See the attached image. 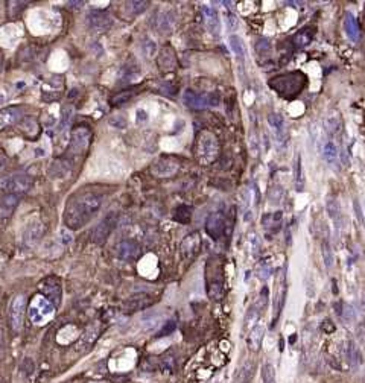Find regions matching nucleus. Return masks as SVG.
<instances>
[{
    "label": "nucleus",
    "instance_id": "nucleus-55",
    "mask_svg": "<svg viewBox=\"0 0 365 383\" xmlns=\"http://www.w3.org/2000/svg\"><path fill=\"white\" fill-rule=\"evenodd\" d=\"M2 67H4V55L0 53V72H2Z\"/></svg>",
    "mask_w": 365,
    "mask_h": 383
},
{
    "label": "nucleus",
    "instance_id": "nucleus-39",
    "mask_svg": "<svg viewBox=\"0 0 365 383\" xmlns=\"http://www.w3.org/2000/svg\"><path fill=\"white\" fill-rule=\"evenodd\" d=\"M149 7V2H145V0H142V2H130L127 4V10L133 14V16H139L142 13H145Z\"/></svg>",
    "mask_w": 365,
    "mask_h": 383
},
{
    "label": "nucleus",
    "instance_id": "nucleus-20",
    "mask_svg": "<svg viewBox=\"0 0 365 383\" xmlns=\"http://www.w3.org/2000/svg\"><path fill=\"white\" fill-rule=\"evenodd\" d=\"M23 114V110L20 107H8L0 111V130H7L13 125H16Z\"/></svg>",
    "mask_w": 365,
    "mask_h": 383
},
{
    "label": "nucleus",
    "instance_id": "nucleus-25",
    "mask_svg": "<svg viewBox=\"0 0 365 383\" xmlns=\"http://www.w3.org/2000/svg\"><path fill=\"white\" fill-rule=\"evenodd\" d=\"M263 335H265V327L262 324H256L250 335H248V347L250 350L253 351H257L262 345V341H263Z\"/></svg>",
    "mask_w": 365,
    "mask_h": 383
},
{
    "label": "nucleus",
    "instance_id": "nucleus-32",
    "mask_svg": "<svg viewBox=\"0 0 365 383\" xmlns=\"http://www.w3.org/2000/svg\"><path fill=\"white\" fill-rule=\"evenodd\" d=\"M151 304V301L146 298V297H131L127 303H125V307L130 309V312H136V310H142L145 307H148Z\"/></svg>",
    "mask_w": 365,
    "mask_h": 383
},
{
    "label": "nucleus",
    "instance_id": "nucleus-42",
    "mask_svg": "<svg viewBox=\"0 0 365 383\" xmlns=\"http://www.w3.org/2000/svg\"><path fill=\"white\" fill-rule=\"evenodd\" d=\"M133 94H134V91H124V93H119V94H116L114 98L111 99V102H113L114 105L125 104L127 101H130V99L133 98Z\"/></svg>",
    "mask_w": 365,
    "mask_h": 383
},
{
    "label": "nucleus",
    "instance_id": "nucleus-5",
    "mask_svg": "<svg viewBox=\"0 0 365 383\" xmlns=\"http://www.w3.org/2000/svg\"><path fill=\"white\" fill-rule=\"evenodd\" d=\"M182 102L192 110H204L207 107H216L219 104V96L216 93H197L186 90L182 93Z\"/></svg>",
    "mask_w": 365,
    "mask_h": 383
},
{
    "label": "nucleus",
    "instance_id": "nucleus-48",
    "mask_svg": "<svg viewBox=\"0 0 365 383\" xmlns=\"http://www.w3.org/2000/svg\"><path fill=\"white\" fill-rule=\"evenodd\" d=\"M148 119H149V116H148V113H146L143 108H139V110L136 111V123H137V125H142V123L148 122Z\"/></svg>",
    "mask_w": 365,
    "mask_h": 383
},
{
    "label": "nucleus",
    "instance_id": "nucleus-8",
    "mask_svg": "<svg viewBox=\"0 0 365 383\" xmlns=\"http://www.w3.org/2000/svg\"><path fill=\"white\" fill-rule=\"evenodd\" d=\"M26 310V298L23 295H17L13 298L10 304V323L14 332H20L23 327V318Z\"/></svg>",
    "mask_w": 365,
    "mask_h": 383
},
{
    "label": "nucleus",
    "instance_id": "nucleus-24",
    "mask_svg": "<svg viewBox=\"0 0 365 383\" xmlns=\"http://www.w3.org/2000/svg\"><path fill=\"white\" fill-rule=\"evenodd\" d=\"M344 29H345V34H347L348 40H351L353 43H356L359 40V25H357V20L354 19V16L351 13L345 14Z\"/></svg>",
    "mask_w": 365,
    "mask_h": 383
},
{
    "label": "nucleus",
    "instance_id": "nucleus-4",
    "mask_svg": "<svg viewBox=\"0 0 365 383\" xmlns=\"http://www.w3.org/2000/svg\"><path fill=\"white\" fill-rule=\"evenodd\" d=\"M119 222V213L116 212H108L101 221L99 224L91 230V240L98 245H102L108 240V237L111 236V233L116 230Z\"/></svg>",
    "mask_w": 365,
    "mask_h": 383
},
{
    "label": "nucleus",
    "instance_id": "nucleus-11",
    "mask_svg": "<svg viewBox=\"0 0 365 383\" xmlns=\"http://www.w3.org/2000/svg\"><path fill=\"white\" fill-rule=\"evenodd\" d=\"M140 256V245L134 239H124L116 245V257L124 262H133Z\"/></svg>",
    "mask_w": 365,
    "mask_h": 383
},
{
    "label": "nucleus",
    "instance_id": "nucleus-14",
    "mask_svg": "<svg viewBox=\"0 0 365 383\" xmlns=\"http://www.w3.org/2000/svg\"><path fill=\"white\" fill-rule=\"evenodd\" d=\"M206 231L213 240H218L224 236V233H225V216H224L222 212H215L207 218Z\"/></svg>",
    "mask_w": 365,
    "mask_h": 383
},
{
    "label": "nucleus",
    "instance_id": "nucleus-35",
    "mask_svg": "<svg viewBox=\"0 0 365 383\" xmlns=\"http://www.w3.org/2000/svg\"><path fill=\"white\" fill-rule=\"evenodd\" d=\"M254 50L256 53L260 56V58H268L271 55V50H272V46H271V41L268 38H259L256 43H254Z\"/></svg>",
    "mask_w": 365,
    "mask_h": 383
},
{
    "label": "nucleus",
    "instance_id": "nucleus-52",
    "mask_svg": "<svg viewBox=\"0 0 365 383\" xmlns=\"http://www.w3.org/2000/svg\"><path fill=\"white\" fill-rule=\"evenodd\" d=\"M259 272H260V274H259V277H260L262 280H266V278L269 277V272H271V269H269V268H263V269H260Z\"/></svg>",
    "mask_w": 365,
    "mask_h": 383
},
{
    "label": "nucleus",
    "instance_id": "nucleus-10",
    "mask_svg": "<svg viewBox=\"0 0 365 383\" xmlns=\"http://www.w3.org/2000/svg\"><path fill=\"white\" fill-rule=\"evenodd\" d=\"M85 22H87L88 29L93 32H107L113 25L111 17L107 13L98 11V10L90 11L85 17Z\"/></svg>",
    "mask_w": 365,
    "mask_h": 383
},
{
    "label": "nucleus",
    "instance_id": "nucleus-31",
    "mask_svg": "<svg viewBox=\"0 0 365 383\" xmlns=\"http://www.w3.org/2000/svg\"><path fill=\"white\" fill-rule=\"evenodd\" d=\"M254 371H256V363L253 360H247L244 363V366L239 371V381L240 383H250L254 377Z\"/></svg>",
    "mask_w": 365,
    "mask_h": 383
},
{
    "label": "nucleus",
    "instance_id": "nucleus-29",
    "mask_svg": "<svg viewBox=\"0 0 365 383\" xmlns=\"http://www.w3.org/2000/svg\"><path fill=\"white\" fill-rule=\"evenodd\" d=\"M326 210H327V215L329 218L339 227V218H341V209L338 206V201L335 198H327L326 201Z\"/></svg>",
    "mask_w": 365,
    "mask_h": 383
},
{
    "label": "nucleus",
    "instance_id": "nucleus-43",
    "mask_svg": "<svg viewBox=\"0 0 365 383\" xmlns=\"http://www.w3.org/2000/svg\"><path fill=\"white\" fill-rule=\"evenodd\" d=\"M72 116H73V108L72 107H69V108H66L64 110V113H63V120H61V123H59V131H63L69 123H70V120H72Z\"/></svg>",
    "mask_w": 365,
    "mask_h": 383
},
{
    "label": "nucleus",
    "instance_id": "nucleus-40",
    "mask_svg": "<svg viewBox=\"0 0 365 383\" xmlns=\"http://www.w3.org/2000/svg\"><path fill=\"white\" fill-rule=\"evenodd\" d=\"M324 125H326V130H327L330 134H335V133H338V130H339V126H341V122H339V119H338L336 116H329V117L326 119Z\"/></svg>",
    "mask_w": 365,
    "mask_h": 383
},
{
    "label": "nucleus",
    "instance_id": "nucleus-45",
    "mask_svg": "<svg viewBox=\"0 0 365 383\" xmlns=\"http://www.w3.org/2000/svg\"><path fill=\"white\" fill-rule=\"evenodd\" d=\"M175 327H176V323L173 320H170V321L166 323V326H163V329L157 333V336H167L175 330Z\"/></svg>",
    "mask_w": 365,
    "mask_h": 383
},
{
    "label": "nucleus",
    "instance_id": "nucleus-1",
    "mask_svg": "<svg viewBox=\"0 0 365 383\" xmlns=\"http://www.w3.org/2000/svg\"><path fill=\"white\" fill-rule=\"evenodd\" d=\"M102 195L93 188H82L70 197L64 210V224L69 230H79L87 225L102 207Z\"/></svg>",
    "mask_w": 365,
    "mask_h": 383
},
{
    "label": "nucleus",
    "instance_id": "nucleus-17",
    "mask_svg": "<svg viewBox=\"0 0 365 383\" xmlns=\"http://www.w3.org/2000/svg\"><path fill=\"white\" fill-rule=\"evenodd\" d=\"M175 25H176V16L170 10L158 13L157 17H155V22H154V26H155V29L160 34H169V32H172L173 28H175Z\"/></svg>",
    "mask_w": 365,
    "mask_h": 383
},
{
    "label": "nucleus",
    "instance_id": "nucleus-7",
    "mask_svg": "<svg viewBox=\"0 0 365 383\" xmlns=\"http://www.w3.org/2000/svg\"><path fill=\"white\" fill-rule=\"evenodd\" d=\"M53 312L55 306L41 295L35 297L29 306V318L34 324H44L49 318H52Z\"/></svg>",
    "mask_w": 365,
    "mask_h": 383
},
{
    "label": "nucleus",
    "instance_id": "nucleus-27",
    "mask_svg": "<svg viewBox=\"0 0 365 383\" xmlns=\"http://www.w3.org/2000/svg\"><path fill=\"white\" fill-rule=\"evenodd\" d=\"M345 356H347V360H348V363H350V366H351L353 369H357V368L362 365L360 351L357 350V347H356L353 342H348V344H347Z\"/></svg>",
    "mask_w": 365,
    "mask_h": 383
},
{
    "label": "nucleus",
    "instance_id": "nucleus-33",
    "mask_svg": "<svg viewBox=\"0 0 365 383\" xmlns=\"http://www.w3.org/2000/svg\"><path fill=\"white\" fill-rule=\"evenodd\" d=\"M294 184L298 191L305 187V178H303V169H301V155L298 154L295 157V166H294Z\"/></svg>",
    "mask_w": 365,
    "mask_h": 383
},
{
    "label": "nucleus",
    "instance_id": "nucleus-50",
    "mask_svg": "<svg viewBox=\"0 0 365 383\" xmlns=\"http://www.w3.org/2000/svg\"><path fill=\"white\" fill-rule=\"evenodd\" d=\"M251 249H253V256H257L259 251H260V242H259V237L257 234H251Z\"/></svg>",
    "mask_w": 365,
    "mask_h": 383
},
{
    "label": "nucleus",
    "instance_id": "nucleus-6",
    "mask_svg": "<svg viewBox=\"0 0 365 383\" xmlns=\"http://www.w3.org/2000/svg\"><path fill=\"white\" fill-rule=\"evenodd\" d=\"M32 176L25 173V172H16L2 179V187L7 190V194H14V195H22L25 191H28L32 187Z\"/></svg>",
    "mask_w": 365,
    "mask_h": 383
},
{
    "label": "nucleus",
    "instance_id": "nucleus-15",
    "mask_svg": "<svg viewBox=\"0 0 365 383\" xmlns=\"http://www.w3.org/2000/svg\"><path fill=\"white\" fill-rule=\"evenodd\" d=\"M200 248H201V237L198 233L188 234L181 242V254L186 260H192L194 257H197V254L200 252Z\"/></svg>",
    "mask_w": 365,
    "mask_h": 383
},
{
    "label": "nucleus",
    "instance_id": "nucleus-23",
    "mask_svg": "<svg viewBox=\"0 0 365 383\" xmlns=\"http://www.w3.org/2000/svg\"><path fill=\"white\" fill-rule=\"evenodd\" d=\"M314 37H315L314 28H303V29H300V31L292 37V44H294V47H297V49L306 47V46H309V44L312 43Z\"/></svg>",
    "mask_w": 365,
    "mask_h": 383
},
{
    "label": "nucleus",
    "instance_id": "nucleus-49",
    "mask_svg": "<svg viewBox=\"0 0 365 383\" xmlns=\"http://www.w3.org/2000/svg\"><path fill=\"white\" fill-rule=\"evenodd\" d=\"M5 350H7V341H5V332L4 327L0 326V359L5 356Z\"/></svg>",
    "mask_w": 365,
    "mask_h": 383
},
{
    "label": "nucleus",
    "instance_id": "nucleus-56",
    "mask_svg": "<svg viewBox=\"0 0 365 383\" xmlns=\"http://www.w3.org/2000/svg\"><path fill=\"white\" fill-rule=\"evenodd\" d=\"M295 341H297V336H295V335H294V336H291V338H289V342H291V344H294V342H295Z\"/></svg>",
    "mask_w": 365,
    "mask_h": 383
},
{
    "label": "nucleus",
    "instance_id": "nucleus-13",
    "mask_svg": "<svg viewBox=\"0 0 365 383\" xmlns=\"http://www.w3.org/2000/svg\"><path fill=\"white\" fill-rule=\"evenodd\" d=\"M91 139V133L87 128H76L72 131L69 151L70 154H81L87 149Z\"/></svg>",
    "mask_w": 365,
    "mask_h": 383
},
{
    "label": "nucleus",
    "instance_id": "nucleus-54",
    "mask_svg": "<svg viewBox=\"0 0 365 383\" xmlns=\"http://www.w3.org/2000/svg\"><path fill=\"white\" fill-rule=\"evenodd\" d=\"M283 344H285V342H283V338H280V341H279V350H280V351H283V348H285Z\"/></svg>",
    "mask_w": 365,
    "mask_h": 383
},
{
    "label": "nucleus",
    "instance_id": "nucleus-53",
    "mask_svg": "<svg viewBox=\"0 0 365 383\" xmlns=\"http://www.w3.org/2000/svg\"><path fill=\"white\" fill-rule=\"evenodd\" d=\"M8 102V94L5 91H0V107Z\"/></svg>",
    "mask_w": 365,
    "mask_h": 383
},
{
    "label": "nucleus",
    "instance_id": "nucleus-36",
    "mask_svg": "<svg viewBox=\"0 0 365 383\" xmlns=\"http://www.w3.org/2000/svg\"><path fill=\"white\" fill-rule=\"evenodd\" d=\"M321 254H323V260H324L326 268H332L333 262H335V257H333V251H332V246H330L329 240L323 242V245H321Z\"/></svg>",
    "mask_w": 365,
    "mask_h": 383
},
{
    "label": "nucleus",
    "instance_id": "nucleus-26",
    "mask_svg": "<svg viewBox=\"0 0 365 383\" xmlns=\"http://www.w3.org/2000/svg\"><path fill=\"white\" fill-rule=\"evenodd\" d=\"M140 76V70L137 67V64H133V66H124L120 69V73H119V84H131L134 79H137Z\"/></svg>",
    "mask_w": 365,
    "mask_h": 383
},
{
    "label": "nucleus",
    "instance_id": "nucleus-41",
    "mask_svg": "<svg viewBox=\"0 0 365 383\" xmlns=\"http://www.w3.org/2000/svg\"><path fill=\"white\" fill-rule=\"evenodd\" d=\"M209 297L212 300H221L222 297V284L221 283H212L209 287Z\"/></svg>",
    "mask_w": 365,
    "mask_h": 383
},
{
    "label": "nucleus",
    "instance_id": "nucleus-22",
    "mask_svg": "<svg viewBox=\"0 0 365 383\" xmlns=\"http://www.w3.org/2000/svg\"><path fill=\"white\" fill-rule=\"evenodd\" d=\"M20 203V195L14 194H5L0 197V216L2 218H10L16 212L17 206Z\"/></svg>",
    "mask_w": 365,
    "mask_h": 383
},
{
    "label": "nucleus",
    "instance_id": "nucleus-46",
    "mask_svg": "<svg viewBox=\"0 0 365 383\" xmlns=\"http://www.w3.org/2000/svg\"><path fill=\"white\" fill-rule=\"evenodd\" d=\"M58 236H59V240H61L63 245H69V243H72V240H73L72 233H70L67 228H61L59 233H58Z\"/></svg>",
    "mask_w": 365,
    "mask_h": 383
},
{
    "label": "nucleus",
    "instance_id": "nucleus-37",
    "mask_svg": "<svg viewBox=\"0 0 365 383\" xmlns=\"http://www.w3.org/2000/svg\"><path fill=\"white\" fill-rule=\"evenodd\" d=\"M142 50H143V53L148 56V58H152L155 53H157V43L152 40V38H149V37H145L143 40H142Z\"/></svg>",
    "mask_w": 365,
    "mask_h": 383
},
{
    "label": "nucleus",
    "instance_id": "nucleus-28",
    "mask_svg": "<svg viewBox=\"0 0 365 383\" xmlns=\"http://www.w3.org/2000/svg\"><path fill=\"white\" fill-rule=\"evenodd\" d=\"M228 44H230V49H231V52L236 55V58L237 59H245V55H247V50H245V44H244V41H242V38L239 37V35H230V38H228Z\"/></svg>",
    "mask_w": 365,
    "mask_h": 383
},
{
    "label": "nucleus",
    "instance_id": "nucleus-47",
    "mask_svg": "<svg viewBox=\"0 0 365 383\" xmlns=\"http://www.w3.org/2000/svg\"><path fill=\"white\" fill-rule=\"evenodd\" d=\"M353 209H354V213H356V218H357L359 224L362 227H365V218H363V213H362V209H360V204H359L357 200L353 201Z\"/></svg>",
    "mask_w": 365,
    "mask_h": 383
},
{
    "label": "nucleus",
    "instance_id": "nucleus-30",
    "mask_svg": "<svg viewBox=\"0 0 365 383\" xmlns=\"http://www.w3.org/2000/svg\"><path fill=\"white\" fill-rule=\"evenodd\" d=\"M323 157H324V160L329 163V164H336V161H338V149H336V146H335V143L333 142H326L324 143V146H323Z\"/></svg>",
    "mask_w": 365,
    "mask_h": 383
},
{
    "label": "nucleus",
    "instance_id": "nucleus-19",
    "mask_svg": "<svg viewBox=\"0 0 365 383\" xmlns=\"http://www.w3.org/2000/svg\"><path fill=\"white\" fill-rule=\"evenodd\" d=\"M203 14H204V22H206L207 31L213 37H218L221 34V20H219L218 11L212 7H203Z\"/></svg>",
    "mask_w": 365,
    "mask_h": 383
},
{
    "label": "nucleus",
    "instance_id": "nucleus-3",
    "mask_svg": "<svg viewBox=\"0 0 365 383\" xmlns=\"http://www.w3.org/2000/svg\"><path fill=\"white\" fill-rule=\"evenodd\" d=\"M219 152V145L216 137L209 133V131H203L198 136L197 140V157L201 163L204 164H210L212 161L216 160Z\"/></svg>",
    "mask_w": 365,
    "mask_h": 383
},
{
    "label": "nucleus",
    "instance_id": "nucleus-51",
    "mask_svg": "<svg viewBox=\"0 0 365 383\" xmlns=\"http://www.w3.org/2000/svg\"><path fill=\"white\" fill-rule=\"evenodd\" d=\"M323 330H324V332H333V330H335V326L332 324V321L326 320L324 324H323Z\"/></svg>",
    "mask_w": 365,
    "mask_h": 383
},
{
    "label": "nucleus",
    "instance_id": "nucleus-9",
    "mask_svg": "<svg viewBox=\"0 0 365 383\" xmlns=\"http://www.w3.org/2000/svg\"><path fill=\"white\" fill-rule=\"evenodd\" d=\"M44 236V224L40 221L29 222L22 233V245L25 248H34Z\"/></svg>",
    "mask_w": 365,
    "mask_h": 383
},
{
    "label": "nucleus",
    "instance_id": "nucleus-34",
    "mask_svg": "<svg viewBox=\"0 0 365 383\" xmlns=\"http://www.w3.org/2000/svg\"><path fill=\"white\" fill-rule=\"evenodd\" d=\"M173 219L179 224H189L191 219H192V209L188 207V206H179L175 209V213H173Z\"/></svg>",
    "mask_w": 365,
    "mask_h": 383
},
{
    "label": "nucleus",
    "instance_id": "nucleus-38",
    "mask_svg": "<svg viewBox=\"0 0 365 383\" xmlns=\"http://www.w3.org/2000/svg\"><path fill=\"white\" fill-rule=\"evenodd\" d=\"M262 380L263 383H277L276 380V369L271 363H265L262 366Z\"/></svg>",
    "mask_w": 365,
    "mask_h": 383
},
{
    "label": "nucleus",
    "instance_id": "nucleus-44",
    "mask_svg": "<svg viewBox=\"0 0 365 383\" xmlns=\"http://www.w3.org/2000/svg\"><path fill=\"white\" fill-rule=\"evenodd\" d=\"M225 25H227V29L228 31H236L237 28V17L231 13H227L225 14Z\"/></svg>",
    "mask_w": 365,
    "mask_h": 383
},
{
    "label": "nucleus",
    "instance_id": "nucleus-16",
    "mask_svg": "<svg viewBox=\"0 0 365 383\" xmlns=\"http://www.w3.org/2000/svg\"><path fill=\"white\" fill-rule=\"evenodd\" d=\"M40 289L43 295L56 307L61 301V286L55 278H46L40 283Z\"/></svg>",
    "mask_w": 365,
    "mask_h": 383
},
{
    "label": "nucleus",
    "instance_id": "nucleus-12",
    "mask_svg": "<svg viewBox=\"0 0 365 383\" xmlns=\"http://www.w3.org/2000/svg\"><path fill=\"white\" fill-rule=\"evenodd\" d=\"M268 123L269 126L272 128L274 134H276V139H277V143L280 146H286L288 140H289V131H288V126H286V122L285 119L277 114V113H271L268 116Z\"/></svg>",
    "mask_w": 365,
    "mask_h": 383
},
{
    "label": "nucleus",
    "instance_id": "nucleus-18",
    "mask_svg": "<svg viewBox=\"0 0 365 383\" xmlns=\"http://www.w3.org/2000/svg\"><path fill=\"white\" fill-rule=\"evenodd\" d=\"M152 173L155 176H160V178H166V176H172L173 173H176L178 170V163L172 158H167V157H163V158H158L152 167H151Z\"/></svg>",
    "mask_w": 365,
    "mask_h": 383
},
{
    "label": "nucleus",
    "instance_id": "nucleus-2",
    "mask_svg": "<svg viewBox=\"0 0 365 383\" xmlns=\"http://www.w3.org/2000/svg\"><path fill=\"white\" fill-rule=\"evenodd\" d=\"M303 85H305V76L298 72L286 73V75L277 76L272 81H269V87L276 90L279 94L286 96V98L298 94L301 91Z\"/></svg>",
    "mask_w": 365,
    "mask_h": 383
},
{
    "label": "nucleus",
    "instance_id": "nucleus-21",
    "mask_svg": "<svg viewBox=\"0 0 365 383\" xmlns=\"http://www.w3.org/2000/svg\"><path fill=\"white\" fill-rule=\"evenodd\" d=\"M98 335H99V330H98V326H88L87 329H85V332L81 335V338H79V341H78V351H81V353H85V351H88L91 347H93V344H95V341L98 339Z\"/></svg>",
    "mask_w": 365,
    "mask_h": 383
}]
</instances>
